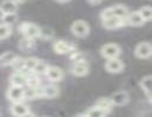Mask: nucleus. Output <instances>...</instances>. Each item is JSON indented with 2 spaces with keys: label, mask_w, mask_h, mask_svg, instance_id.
Masks as SVG:
<instances>
[{
  "label": "nucleus",
  "mask_w": 152,
  "mask_h": 117,
  "mask_svg": "<svg viewBox=\"0 0 152 117\" xmlns=\"http://www.w3.org/2000/svg\"><path fill=\"white\" fill-rule=\"evenodd\" d=\"M18 31L23 34V37H27L31 39H37L41 37V28L37 26L33 22L28 21H23L18 25Z\"/></svg>",
  "instance_id": "1"
},
{
  "label": "nucleus",
  "mask_w": 152,
  "mask_h": 117,
  "mask_svg": "<svg viewBox=\"0 0 152 117\" xmlns=\"http://www.w3.org/2000/svg\"><path fill=\"white\" fill-rule=\"evenodd\" d=\"M52 48L57 54H60V55H64V54L70 55L72 52L78 49L76 43H73L72 41H66V40L63 39L54 40L52 43Z\"/></svg>",
  "instance_id": "2"
},
{
  "label": "nucleus",
  "mask_w": 152,
  "mask_h": 117,
  "mask_svg": "<svg viewBox=\"0 0 152 117\" xmlns=\"http://www.w3.org/2000/svg\"><path fill=\"white\" fill-rule=\"evenodd\" d=\"M120 53H121V47L117 43H112V42L105 43L100 48V55L106 60L118 57L120 55Z\"/></svg>",
  "instance_id": "3"
},
{
  "label": "nucleus",
  "mask_w": 152,
  "mask_h": 117,
  "mask_svg": "<svg viewBox=\"0 0 152 117\" xmlns=\"http://www.w3.org/2000/svg\"><path fill=\"white\" fill-rule=\"evenodd\" d=\"M70 29L78 38H86L90 34V25H88V22L85 21V20H81V19L73 21L71 27H70Z\"/></svg>",
  "instance_id": "4"
},
{
  "label": "nucleus",
  "mask_w": 152,
  "mask_h": 117,
  "mask_svg": "<svg viewBox=\"0 0 152 117\" xmlns=\"http://www.w3.org/2000/svg\"><path fill=\"white\" fill-rule=\"evenodd\" d=\"M6 96L10 102L12 103H18V102H24L25 100V87H17V85H10L7 89Z\"/></svg>",
  "instance_id": "5"
},
{
  "label": "nucleus",
  "mask_w": 152,
  "mask_h": 117,
  "mask_svg": "<svg viewBox=\"0 0 152 117\" xmlns=\"http://www.w3.org/2000/svg\"><path fill=\"white\" fill-rule=\"evenodd\" d=\"M134 55L139 59H148L152 55V43L144 41L139 42L134 48Z\"/></svg>",
  "instance_id": "6"
},
{
  "label": "nucleus",
  "mask_w": 152,
  "mask_h": 117,
  "mask_svg": "<svg viewBox=\"0 0 152 117\" xmlns=\"http://www.w3.org/2000/svg\"><path fill=\"white\" fill-rule=\"evenodd\" d=\"M88 63L87 61H80V62H73L70 67V73L75 76H85L88 74Z\"/></svg>",
  "instance_id": "7"
},
{
  "label": "nucleus",
  "mask_w": 152,
  "mask_h": 117,
  "mask_svg": "<svg viewBox=\"0 0 152 117\" xmlns=\"http://www.w3.org/2000/svg\"><path fill=\"white\" fill-rule=\"evenodd\" d=\"M105 69H106L109 73H111V74L121 73L123 69H124V62H123L119 57L106 60V62H105Z\"/></svg>",
  "instance_id": "8"
},
{
  "label": "nucleus",
  "mask_w": 152,
  "mask_h": 117,
  "mask_svg": "<svg viewBox=\"0 0 152 117\" xmlns=\"http://www.w3.org/2000/svg\"><path fill=\"white\" fill-rule=\"evenodd\" d=\"M65 76V73L61 68L57 67V66H50L47 72H46V78L48 81L56 83V82H60Z\"/></svg>",
  "instance_id": "9"
},
{
  "label": "nucleus",
  "mask_w": 152,
  "mask_h": 117,
  "mask_svg": "<svg viewBox=\"0 0 152 117\" xmlns=\"http://www.w3.org/2000/svg\"><path fill=\"white\" fill-rule=\"evenodd\" d=\"M111 100L113 102L114 107H123L125 104L129 103L130 101V95L127 91L125 90H120V91H115L111 95Z\"/></svg>",
  "instance_id": "10"
},
{
  "label": "nucleus",
  "mask_w": 152,
  "mask_h": 117,
  "mask_svg": "<svg viewBox=\"0 0 152 117\" xmlns=\"http://www.w3.org/2000/svg\"><path fill=\"white\" fill-rule=\"evenodd\" d=\"M145 24V20L143 19L142 14L139 13V11H132L130 12L127 19H126V25L133 26V27H140Z\"/></svg>",
  "instance_id": "11"
},
{
  "label": "nucleus",
  "mask_w": 152,
  "mask_h": 117,
  "mask_svg": "<svg viewBox=\"0 0 152 117\" xmlns=\"http://www.w3.org/2000/svg\"><path fill=\"white\" fill-rule=\"evenodd\" d=\"M102 22H103V26L106 29H118V28L126 25V21L118 18V17H112L110 19H106V20L102 21Z\"/></svg>",
  "instance_id": "12"
},
{
  "label": "nucleus",
  "mask_w": 152,
  "mask_h": 117,
  "mask_svg": "<svg viewBox=\"0 0 152 117\" xmlns=\"http://www.w3.org/2000/svg\"><path fill=\"white\" fill-rule=\"evenodd\" d=\"M18 5L14 0H4L0 5L1 14H17Z\"/></svg>",
  "instance_id": "13"
},
{
  "label": "nucleus",
  "mask_w": 152,
  "mask_h": 117,
  "mask_svg": "<svg viewBox=\"0 0 152 117\" xmlns=\"http://www.w3.org/2000/svg\"><path fill=\"white\" fill-rule=\"evenodd\" d=\"M18 48L24 53H28L36 48V40L27 37H23L18 42Z\"/></svg>",
  "instance_id": "14"
},
{
  "label": "nucleus",
  "mask_w": 152,
  "mask_h": 117,
  "mask_svg": "<svg viewBox=\"0 0 152 117\" xmlns=\"http://www.w3.org/2000/svg\"><path fill=\"white\" fill-rule=\"evenodd\" d=\"M30 111L27 104H25L24 102H18V103H12L11 104V113L14 117H21L25 114H27Z\"/></svg>",
  "instance_id": "15"
},
{
  "label": "nucleus",
  "mask_w": 152,
  "mask_h": 117,
  "mask_svg": "<svg viewBox=\"0 0 152 117\" xmlns=\"http://www.w3.org/2000/svg\"><path fill=\"white\" fill-rule=\"evenodd\" d=\"M27 84V78L21 72H14L10 76V85H17V87H25Z\"/></svg>",
  "instance_id": "16"
},
{
  "label": "nucleus",
  "mask_w": 152,
  "mask_h": 117,
  "mask_svg": "<svg viewBox=\"0 0 152 117\" xmlns=\"http://www.w3.org/2000/svg\"><path fill=\"white\" fill-rule=\"evenodd\" d=\"M140 88L144 90V93L146 94L148 98L152 102V75H146L140 80L139 82Z\"/></svg>",
  "instance_id": "17"
},
{
  "label": "nucleus",
  "mask_w": 152,
  "mask_h": 117,
  "mask_svg": "<svg viewBox=\"0 0 152 117\" xmlns=\"http://www.w3.org/2000/svg\"><path fill=\"white\" fill-rule=\"evenodd\" d=\"M94 106H97L98 108H100V109H102L103 111H105L106 114H110L114 107L111 97H100V98L96 102Z\"/></svg>",
  "instance_id": "18"
},
{
  "label": "nucleus",
  "mask_w": 152,
  "mask_h": 117,
  "mask_svg": "<svg viewBox=\"0 0 152 117\" xmlns=\"http://www.w3.org/2000/svg\"><path fill=\"white\" fill-rule=\"evenodd\" d=\"M42 93L45 98H54L59 95V88L53 83H48L42 87Z\"/></svg>",
  "instance_id": "19"
},
{
  "label": "nucleus",
  "mask_w": 152,
  "mask_h": 117,
  "mask_svg": "<svg viewBox=\"0 0 152 117\" xmlns=\"http://www.w3.org/2000/svg\"><path fill=\"white\" fill-rule=\"evenodd\" d=\"M18 59V55L13 52H5L4 54H1L0 56V63L2 67H8L12 66L13 62Z\"/></svg>",
  "instance_id": "20"
},
{
  "label": "nucleus",
  "mask_w": 152,
  "mask_h": 117,
  "mask_svg": "<svg viewBox=\"0 0 152 117\" xmlns=\"http://www.w3.org/2000/svg\"><path fill=\"white\" fill-rule=\"evenodd\" d=\"M111 7H112L114 17H118V18H120V19H123V20L126 21L127 17H129V14H130V11H129V8H127L126 6L118 4V5H113V6H111Z\"/></svg>",
  "instance_id": "21"
},
{
  "label": "nucleus",
  "mask_w": 152,
  "mask_h": 117,
  "mask_svg": "<svg viewBox=\"0 0 152 117\" xmlns=\"http://www.w3.org/2000/svg\"><path fill=\"white\" fill-rule=\"evenodd\" d=\"M26 87L34 88V89H37V88H39V87H41L40 76L37 75L34 72H31V73L27 75V84H26Z\"/></svg>",
  "instance_id": "22"
},
{
  "label": "nucleus",
  "mask_w": 152,
  "mask_h": 117,
  "mask_svg": "<svg viewBox=\"0 0 152 117\" xmlns=\"http://www.w3.org/2000/svg\"><path fill=\"white\" fill-rule=\"evenodd\" d=\"M87 117H106V113L103 111L100 108H98L97 106H93L92 108H90L86 113Z\"/></svg>",
  "instance_id": "23"
},
{
  "label": "nucleus",
  "mask_w": 152,
  "mask_h": 117,
  "mask_svg": "<svg viewBox=\"0 0 152 117\" xmlns=\"http://www.w3.org/2000/svg\"><path fill=\"white\" fill-rule=\"evenodd\" d=\"M18 21V15L17 14H1V22L13 26Z\"/></svg>",
  "instance_id": "24"
},
{
  "label": "nucleus",
  "mask_w": 152,
  "mask_h": 117,
  "mask_svg": "<svg viewBox=\"0 0 152 117\" xmlns=\"http://www.w3.org/2000/svg\"><path fill=\"white\" fill-rule=\"evenodd\" d=\"M48 67H50V65H47L45 61H42V60H39L38 65H37V67L34 68V73L39 75V76H41V75H46V72H47V69H48Z\"/></svg>",
  "instance_id": "25"
},
{
  "label": "nucleus",
  "mask_w": 152,
  "mask_h": 117,
  "mask_svg": "<svg viewBox=\"0 0 152 117\" xmlns=\"http://www.w3.org/2000/svg\"><path fill=\"white\" fill-rule=\"evenodd\" d=\"M138 11H139V13L142 14L143 19L145 20V22H146V21H151L152 20V7L151 6H143V7H140Z\"/></svg>",
  "instance_id": "26"
},
{
  "label": "nucleus",
  "mask_w": 152,
  "mask_h": 117,
  "mask_svg": "<svg viewBox=\"0 0 152 117\" xmlns=\"http://www.w3.org/2000/svg\"><path fill=\"white\" fill-rule=\"evenodd\" d=\"M11 33H12V26L1 22V25H0V39H7L11 35Z\"/></svg>",
  "instance_id": "27"
},
{
  "label": "nucleus",
  "mask_w": 152,
  "mask_h": 117,
  "mask_svg": "<svg viewBox=\"0 0 152 117\" xmlns=\"http://www.w3.org/2000/svg\"><path fill=\"white\" fill-rule=\"evenodd\" d=\"M69 57H70V60L72 61V63L73 62H80V61H85L86 60V57H85V54L83 53V52H80V50H75V52H72L70 55H69Z\"/></svg>",
  "instance_id": "28"
},
{
  "label": "nucleus",
  "mask_w": 152,
  "mask_h": 117,
  "mask_svg": "<svg viewBox=\"0 0 152 117\" xmlns=\"http://www.w3.org/2000/svg\"><path fill=\"white\" fill-rule=\"evenodd\" d=\"M38 62H39V59L34 57V56L26 57V59H25V66H26V69H28V70L33 72V70H34V68L37 67Z\"/></svg>",
  "instance_id": "29"
},
{
  "label": "nucleus",
  "mask_w": 152,
  "mask_h": 117,
  "mask_svg": "<svg viewBox=\"0 0 152 117\" xmlns=\"http://www.w3.org/2000/svg\"><path fill=\"white\" fill-rule=\"evenodd\" d=\"M12 67H13L14 72H21V70H24L26 68V66H25V59L21 57V56H18V59L13 62Z\"/></svg>",
  "instance_id": "30"
},
{
  "label": "nucleus",
  "mask_w": 152,
  "mask_h": 117,
  "mask_svg": "<svg viewBox=\"0 0 152 117\" xmlns=\"http://www.w3.org/2000/svg\"><path fill=\"white\" fill-rule=\"evenodd\" d=\"M112 17H114V14H113V11H112V7H111V6L104 8V9L100 12V14H99V18H100L102 21H104V20H106V19H110V18H112Z\"/></svg>",
  "instance_id": "31"
},
{
  "label": "nucleus",
  "mask_w": 152,
  "mask_h": 117,
  "mask_svg": "<svg viewBox=\"0 0 152 117\" xmlns=\"http://www.w3.org/2000/svg\"><path fill=\"white\" fill-rule=\"evenodd\" d=\"M53 37H54V34H53L50 29H44V28H41V37H40V39L52 40Z\"/></svg>",
  "instance_id": "32"
},
{
  "label": "nucleus",
  "mask_w": 152,
  "mask_h": 117,
  "mask_svg": "<svg viewBox=\"0 0 152 117\" xmlns=\"http://www.w3.org/2000/svg\"><path fill=\"white\" fill-rule=\"evenodd\" d=\"M87 2H90L91 5H98V4L103 2V0H87Z\"/></svg>",
  "instance_id": "33"
},
{
  "label": "nucleus",
  "mask_w": 152,
  "mask_h": 117,
  "mask_svg": "<svg viewBox=\"0 0 152 117\" xmlns=\"http://www.w3.org/2000/svg\"><path fill=\"white\" fill-rule=\"evenodd\" d=\"M21 117H36V115H34L33 113H31V111H28L27 114H25L24 116H21Z\"/></svg>",
  "instance_id": "34"
},
{
  "label": "nucleus",
  "mask_w": 152,
  "mask_h": 117,
  "mask_svg": "<svg viewBox=\"0 0 152 117\" xmlns=\"http://www.w3.org/2000/svg\"><path fill=\"white\" fill-rule=\"evenodd\" d=\"M76 117H87V115L86 114H78Z\"/></svg>",
  "instance_id": "35"
},
{
  "label": "nucleus",
  "mask_w": 152,
  "mask_h": 117,
  "mask_svg": "<svg viewBox=\"0 0 152 117\" xmlns=\"http://www.w3.org/2000/svg\"><path fill=\"white\" fill-rule=\"evenodd\" d=\"M14 1H15V2H17V4H20V2H24V1H25V0H14Z\"/></svg>",
  "instance_id": "36"
},
{
  "label": "nucleus",
  "mask_w": 152,
  "mask_h": 117,
  "mask_svg": "<svg viewBox=\"0 0 152 117\" xmlns=\"http://www.w3.org/2000/svg\"><path fill=\"white\" fill-rule=\"evenodd\" d=\"M57 1H58V2H67L69 0H57Z\"/></svg>",
  "instance_id": "37"
}]
</instances>
